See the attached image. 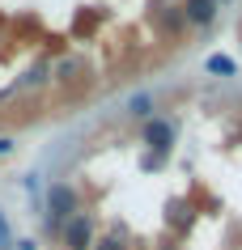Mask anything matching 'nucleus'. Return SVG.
I'll list each match as a JSON object with an SVG mask.
<instances>
[{"label": "nucleus", "mask_w": 242, "mask_h": 250, "mask_svg": "<svg viewBox=\"0 0 242 250\" xmlns=\"http://www.w3.org/2000/svg\"><path fill=\"white\" fill-rule=\"evenodd\" d=\"M72 212H77V191H72L68 183H51L47 187V225L60 229Z\"/></svg>", "instance_id": "obj_1"}, {"label": "nucleus", "mask_w": 242, "mask_h": 250, "mask_svg": "<svg viewBox=\"0 0 242 250\" xmlns=\"http://www.w3.org/2000/svg\"><path fill=\"white\" fill-rule=\"evenodd\" d=\"M60 229H64V246L68 250H89V246H94V225H89V216L72 212Z\"/></svg>", "instance_id": "obj_2"}, {"label": "nucleus", "mask_w": 242, "mask_h": 250, "mask_svg": "<svg viewBox=\"0 0 242 250\" xmlns=\"http://www.w3.org/2000/svg\"><path fill=\"white\" fill-rule=\"evenodd\" d=\"M145 145L153 148V153H170V145H175V123L170 119H149L145 123Z\"/></svg>", "instance_id": "obj_3"}, {"label": "nucleus", "mask_w": 242, "mask_h": 250, "mask_svg": "<svg viewBox=\"0 0 242 250\" xmlns=\"http://www.w3.org/2000/svg\"><path fill=\"white\" fill-rule=\"evenodd\" d=\"M213 17H217V0H187V21L208 26Z\"/></svg>", "instance_id": "obj_4"}, {"label": "nucleus", "mask_w": 242, "mask_h": 250, "mask_svg": "<svg viewBox=\"0 0 242 250\" xmlns=\"http://www.w3.org/2000/svg\"><path fill=\"white\" fill-rule=\"evenodd\" d=\"M128 115H153V93H136L128 102Z\"/></svg>", "instance_id": "obj_5"}, {"label": "nucleus", "mask_w": 242, "mask_h": 250, "mask_svg": "<svg viewBox=\"0 0 242 250\" xmlns=\"http://www.w3.org/2000/svg\"><path fill=\"white\" fill-rule=\"evenodd\" d=\"M208 72H221V77H234V60H225V55H213V60H208Z\"/></svg>", "instance_id": "obj_6"}, {"label": "nucleus", "mask_w": 242, "mask_h": 250, "mask_svg": "<svg viewBox=\"0 0 242 250\" xmlns=\"http://www.w3.org/2000/svg\"><path fill=\"white\" fill-rule=\"evenodd\" d=\"M0 250H13V229H9V216L0 212Z\"/></svg>", "instance_id": "obj_7"}, {"label": "nucleus", "mask_w": 242, "mask_h": 250, "mask_svg": "<svg viewBox=\"0 0 242 250\" xmlns=\"http://www.w3.org/2000/svg\"><path fill=\"white\" fill-rule=\"evenodd\" d=\"M94 250H123L119 237H102V242H94Z\"/></svg>", "instance_id": "obj_8"}, {"label": "nucleus", "mask_w": 242, "mask_h": 250, "mask_svg": "<svg viewBox=\"0 0 242 250\" xmlns=\"http://www.w3.org/2000/svg\"><path fill=\"white\" fill-rule=\"evenodd\" d=\"M13 250H39V246H34V237H22V242H13Z\"/></svg>", "instance_id": "obj_9"}, {"label": "nucleus", "mask_w": 242, "mask_h": 250, "mask_svg": "<svg viewBox=\"0 0 242 250\" xmlns=\"http://www.w3.org/2000/svg\"><path fill=\"white\" fill-rule=\"evenodd\" d=\"M9 153H13V140H9V136H0V157H9Z\"/></svg>", "instance_id": "obj_10"}]
</instances>
